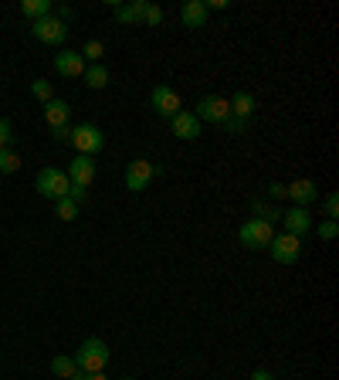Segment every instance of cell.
<instances>
[{
	"label": "cell",
	"mask_w": 339,
	"mask_h": 380,
	"mask_svg": "<svg viewBox=\"0 0 339 380\" xmlns=\"http://www.w3.org/2000/svg\"><path fill=\"white\" fill-rule=\"evenodd\" d=\"M34 187H38V194L48 200H62L68 197V190H72V180H68V173L58 167H45L41 173H38V180H34Z\"/></svg>",
	"instance_id": "7a4b0ae2"
},
{
	"label": "cell",
	"mask_w": 339,
	"mask_h": 380,
	"mask_svg": "<svg viewBox=\"0 0 339 380\" xmlns=\"http://www.w3.org/2000/svg\"><path fill=\"white\" fill-rule=\"evenodd\" d=\"M58 143H72V126H62V129H51Z\"/></svg>",
	"instance_id": "d6a6232c"
},
{
	"label": "cell",
	"mask_w": 339,
	"mask_h": 380,
	"mask_svg": "<svg viewBox=\"0 0 339 380\" xmlns=\"http://www.w3.org/2000/svg\"><path fill=\"white\" fill-rule=\"evenodd\" d=\"M11 139H14V129H11V122L0 116V150H7V146H11Z\"/></svg>",
	"instance_id": "4dcf8cb0"
},
{
	"label": "cell",
	"mask_w": 339,
	"mask_h": 380,
	"mask_svg": "<svg viewBox=\"0 0 339 380\" xmlns=\"http://www.w3.org/2000/svg\"><path fill=\"white\" fill-rule=\"evenodd\" d=\"M31 34L38 38V41H41V45L58 48V45H65V38H68V24H65L62 17L48 14V17H41V21H34V24H31Z\"/></svg>",
	"instance_id": "277c9868"
},
{
	"label": "cell",
	"mask_w": 339,
	"mask_h": 380,
	"mask_svg": "<svg viewBox=\"0 0 339 380\" xmlns=\"http://www.w3.org/2000/svg\"><path fill=\"white\" fill-rule=\"evenodd\" d=\"M68 197L75 200V204H82V200L89 197V190H85V187H75V183H72V190H68Z\"/></svg>",
	"instance_id": "1f68e13d"
},
{
	"label": "cell",
	"mask_w": 339,
	"mask_h": 380,
	"mask_svg": "<svg viewBox=\"0 0 339 380\" xmlns=\"http://www.w3.org/2000/svg\"><path fill=\"white\" fill-rule=\"evenodd\" d=\"M251 380H275V374H268V370H255Z\"/></svg>",
	"instance_id": "8d00e7d4"
},
{
	"label": "cell",
	"mask_w": 339,
	"mask_h": 380,
	"mask_svg": "<svg viewBox=\"0 0 339 380\" xmlns=\"http://www.w3.org/2000/svg\"><path fill=\"white\" fill-rule=\"evenodd\" d=\"M146 0H133V4H119L116 7V21L119 24H143V14H146Z\"/></svg>",
	"instance_id": "ac0fdd59"
},
{
	"label": "cell",
	"mask_w": 339,
	"mask_h": 380,
	"mask_svg": "<svg viewBox=\"0 0 339 380\" xmlns=\"http://www.w3.org/2000/svg\"><path fill=\"white\" fill-rule=\"evenodd\" d=\"M268 197H272V200L285 197V183H268Z\"/></svg>",
	"instance_id": "836d02e7"
},
{
	"label": "cell",
	"mask_w": 339,
	"mask_h": 380,
	"mask_svg": "<svg viewBox=\"0 0 339 380\" xmlns=\"http://www.w3.org/2000/svg\"><path fill=\"white\" fill-rule=\"evenodd\" d=\"M51 374H55V377H62V380H72L78 374L75 357H55V360H51Z\"/></svg>",
	"instance_id": "44dd1931"
},
{
	"label": "cell",
	"mask_w": 339,
	"mask_h": 380,
	"mask_svg": "<svg viewBox=\"0 0 339 380\" xmlns=\"http://www.w3.org/2000/svg\"><path fill=\"white\" fill-rule=\"evenodd\" d=\"M55 214L62 217V221H75L78 217V204L72 197H62V200H55Z\"/></svg>",
	"instance_id": "cb8c5ba5"
},
{
	"label": "cell",
	"mask_w": 339,
	"mask_h": 380,
	"mask_svg": "<svg viewBox=\"0 0 339 380\" xmlns=\"http://www.w3.org/2000/svg\"><path fill=\"white\" fill-rule=\"evenodd\" d=\"M150 106H153L156 116H163V119H173L177 112H184L180 95H177V89H170V85H156V89L150 92Z\"/></svg>",
	"instance_id": "ba28073f"
},
{
	"label": "cell",
	"mask_w": 339,
	"mask_h": 380,
	"mask_svg": "<svg viewBox=\"0 0 339 380\" xmlns=\"http://www.w3.org/2000/svg\"><path fill=\"white\" fill-rule=\"evenodd\" d=\"M72 380H109V377H106V370H102V374H82V370H78Z\"/></svg>",
	"instance_id": "d590c367"
},
{
	"label": "cell",
	"mask_w": 339,
	"mask_h": 380,
	"mask_svg": "<svg viewBox=\"0 0 339 380\" xmlns=\"http://www.w3.org/2000/svg\"><path fill=\"white\" fill-rule=\"evenodd\" d=\"M282 221H285V234H295V238H302L312 231V214L309 207H289V211H282Z\"/></svg>",
	"instance_id": "30bf717a"
},
{
	"label": "cell",
	"mask_w": 339,
	"mask_h": 380,
	"mask_svg": "<svg viewBox=\"0 0 339 380\" xmlns=\"http://www.w3.org/2000/svg\"><path fill=\"white\" fill-rule=\"evenodd\" d=\"M21 170V156L14 150H0V173H17Z\"/></svg>",
	"instance_id": "d4e9b609"
},
{
	"label": "cell",
	"mask_w": 339,
	"mask_h": 380,
	"mask_svg": "<svg viewBox=\"0 0 339 380\" xmlns=\"http://www.w3.org/2000/svg\"><path fill=\"white\" fill-rule=\"evenodd\" d=\"M228 106H231V116L234 119H251L255 116V95L251 92H234L231 99H228Z\"/></svg>",
	"instance_id": "e0dca14e"
},
{
	"label": "cell",
	"mask_w": 339,
	"mask_h": 380,
	"mask_svg": "<svg viewBox=\"0 0 339 380\" xmlns=\"http://www.w3.org/2000/svg\"><path fill=\"white\" fill-rule=\"evenodd\" d=\"M323 214H326V221H336V217H339V197H336V194H326Z\"/></svg>",
	"instance_id": "83f0119b"
},
{
	"label": "cell",
	"mask_w": 339,
	"mask_h": 380,
	"mask_svg": "<svg viewBox=\"0 0 339 380\" xmlns=\"http://www.w3.org/2000/svg\"><path fill=\"white\" fill-rule=\"evenodd\" d=\"M204 7H207V14H211V11H228V0H211V4L204 0Z\"/></svg>",
	"instance_id": "e575fe53"
},
{
	"label": "cell",
	"mask_w": 339,
	"mask_h": 380,
	"mask_svg": "<svg viewBox=\"0 0 339 380\" xmlns=\"http://www.w3.org/2000/svg\"><path fill=\"white\" fill-rule=\"evenodd\" d=\"M31 95H34V99H41V102H51V99H55L51 82H45V78H34V82H31Z\"/></svg>",
	"instance_id": "484cf974"
},
{
	"label": "cell",
	"mask_w": 339,
	"mask_h": 380,
	"mask_svg": "<svg viewBox=\"0 0 339 380\" xmlns=\"http://www.w3.org/2000/svg\"><path fill=\"white\" fill-rule=\"evenodd\" d=\"M221 129H224L228 136H241V133H245V129H248V122H245V119H234V116H231V119L224 122Z\"/></svg>",
	"instance_id": "f1b7e54d"
},
{
	"label": "cell",
	"mask_w": 339,
	"mask_h": 380,
	"mask_svg": "<svg viewBox=\"0 0 339 380\" xmlns=\"http://www.w3.org/2000/svg\"><path fill=\"white\" fill-rule=\"evenodd\" d=\"M238 238H241V244H245V248H268V244H272V238H275V231H272V224H268V221L251 217V221H245V224L238 228Z\"/></svg>",
	"instance_id": "8992f818"
},
{
	"label": "cell",
	"mask_w": 339,
	"mask_h": 380,
	"mask_svg": "<svg viewBox=\"0 0 339 380\" xmlns=\"http://www.w3.org/2000/svg\"><path fill=\"white\" fill-rule=\"evenodd\" d=\"M51 11H55L51 0H24V4H21V14L31 17V21H41V17H48Z\"/></svg>",
	"instance_id": "d6986e66"
},
{
	"label": "cell",
	"mask_w": 339,
	"mask_h": 380,
	"mask_svg": "<svg viewBox=\"0 0 339 380\" xmlns=\"http://www.w3.org/2000/svg\"><path fill=\"white\" fill-rule=\"evenodd\" d=\"M156 173H160V167H153L150 160H133V163L126 167V173H123L126 190H133V194L146 190V187H150V180H153Z\"/></svg>",
	"instance_id": "52a82bcc"
},
{
	"label": "cell",
	"mask_w": 339,
	"mask_h": 380,
	"mask_svg": "<svg viewBox=\"0 0 339 380\" xmlns=\"http://www.w3.org/2000/svg\"><path fill=\"white\" fill-rule=\"evenodd\" d=\"M68 119H72V106H68L65 99H51V102H45L48 129H62V126H68Z\"/></svg>",
	"instance_id": "9a60e30c"
},
{
	"label": "cell",
	"mask_w": 339,
	"mask_h": 380,
	"mask_svg": "<svg viewBox=\"0 0 339 380\" xmlns=\"http://www.w3.org/2000/svg\"><path fill=\"white\" fill-rule=\"evenodd\" d=\"M85 85H89V89H106L109 85V72H106V65H89V68H85Z\"/></svg>",
	"instance_id": "603a6c76"
},
{
	"label": "cell",
	"mask_w": 339,
	"mask_h": 380,
	"mask_svg": "<svg viewBox=\"0 0 339 380\" xmlns=\"http://www.w3.org/2000/svg\"><path fill=\"white\" fill-rule=\"evenodd\" d=\"M85 68H89V65L82 61L78 51H62V55H55V72L62 78H82Z\"/></svg>",
	"instance_id": "5bb4252c"
},
{
	"label": "cell",
	"mask_w": 339,
	"mask_h": 380,
	"mask_svg": "<svg viewBox=\"0 0 339 380\" xmlns=\"http://www.w3.org/2000/svg\"><path fill=\"white\" fill-rule=\"evenodd\" d=\"M68 180L75 183V187H92V180H95V160L92 156H75L72 160V167H68Z\"/></svg>",
	"instance_id": "4fadbf2b"
},
{
	"label": "cell",
	"mask_w": 339,
	"mask_h": 380,
	"mask_svg": "<svg viewBox=\"0 0 339 380\" xmlns=\"http://www.w3.org/2000/svg\"><path fill=\"white\" fill-rule=\"evenodd\" d=\"M336 234H339L336 221H323V224H319V238H323V241H336Z\"/></svg>",
	"instance_id": "f546056e"
},
{
	"label": "cell",
	"mask_w": 339,
	"mask_h": 380,
	"mask_svg": "<svg viewBox=\"0 0 339 380\" xmlns=\"http://www.w3.org/2000/svg\"><path fill=\"white\" fill-rule=\"evenodd\" d=\"M170 129H173V136L177 139H187V143H190V139L201 136V119L184 109V112H177V116L170 119Z\"/></svg>",
	"instance_id": "8fae6325"
},
{
	"label": "cell",
	"mask_w": 339,
	"mask_h": 380,
	"mask_svg": "<svg viewBox=\"0 0 339 380\" xmlns=\"http://www.w3.org/2000/svg\"><path fill=\"white\" fill-rule=\"evenodd\" d=\"M143 24H146V28H160V24H163V7H153V4H150L146 14H143Z\"/></svg>",
	"instance_id": "4316f807"
},
{
	"label": "cell",
	"mask_w": 339,
	"mask_h": 380,
	"mask_svg": "<svg viewBox=\"0 0 339 380\" xmlns=\"http://www.w3.org/2000/svg\"><path fill=\"white\" fill-rule=\"evenodd\" d=\"M119 380H133V377H119Z\"/></svg>",
	"instance_id": "74e56055"
},
{
	"label": "cell",
	"mask_w": 339,
	"mask_h": 380,
	"mask_svg": "<svg viewBox=\"0 0 339 380\" xmlns=\"http://www.w3.org/2000/svg\"><path fill=\"white\" fill-rule=\"evenodd\" d=\"M72 146H75L78 156H95L106 146V133L99 126H92V122H78L72 129Z\"/></svg>",
	"instance_id": "3957f363"
},
{
	"label": "cell",
	"mask_w": 339,
	"mask_h": 380,
	"mask_svg": "<svg viewBox=\"0 0 339 380\" xmlns=\"http://www.w3.org/2000/svg\"><path fill=\"white\" fill-rule=\"evenodd\" d=\"M75 364L82 374H102L109 364V347L99 340V336H89V340L75 350Z\"/></svg>",
	"instance_id": "6da1fadb"
},
{
	"label": "cell",
	"mask_w": 339,
	"mask_h": 380,
	"mask_svg": "<svg viewBox=\"0 0 339 380\" xmlns=\"http://www.w3.org/2000/svg\"><path fill=\"white\" fill-rule=\"evenodd\" d=\"M268 251H272V259L278 265H295L299 255H302V238H295V234H275L272 244H268Z\"/></svg>",
	"instance_id": "9c48e42d"
},
{
	"label": "cell",
	"mask_w": 339,
	"mask_h": 380,
	"mask_svg": "<svg viewBox=\"0 0 339 380\" xmlns=\"http://www.w3.org/2000/svg\"><path fill=\"white\" fill-rule=\"evenodd\" d=\"M78 55H82V61H85V65H102L106 45H102L99 38H92V41H85V45H82V51H78Z\"/></svg>",
	"instance_id": "7402d4cb"
},
{
	"label": "cell",
	"mask_w": 339,
	"mask_h": 380,
	"mask_svg": "<svg viewBox=\"0 0 339 380\" xmlns=\"http://www.w3.org/2000/svg\"><path fill=\"white\" fill-rule=\"evenodd\" d=\"M251 211H255V217L258 221H268V224H275V221H282V211H278L272 200H251Z\"/></svg>",
	"instance_id": "ffe728a7"
},
{
	"label": "cell",
	"mask_w": 339,
	"mask_h": 380,
	"mask_svg": "<svg viewBox=\"0 0 339 380\" xmlns=\"http://www.w3.org/2000/svg\"><path fill=\"white\" fill-rule=\"evenodd\" d=\"M285 197H292L295 207H309L312 200H319V187L312 180H292L285 183Z\"/></svg>",
	"instance_id": "7c38bea8"
},
{
	"label": "cell",
	"mask_w": 339,
	"mask_h": 380,
	"mask_svg": "<svg viewBox=\"0 0 339 380\" xmlns=\"http://www.w3.org/2000/svg\"><path fill=\"white\" fill-rule=\"evenodd\" d=\"M180 21H184V28H204V24H207L204 0H187L184 7H180Z\"/></svg>",
	"instance_id": "2e32d148"
},
{
	"label": "cell",
	"mask_w": 339,
	"mask_h": 380,
	"mask_svg": "<svg viewBox=\"0 0 339 380\" xmlns=\"http://www.w3.org/2000/svg\"><path fill=\"white\" fill-rule=\"evenodd\" d=\"M201 122H214V126H224V122L231 119V106H228V99L224 95H204L201 102H197V112H194Z\"/></svg>",
	"instance_id": "5b68a950"
}]
</instances>
